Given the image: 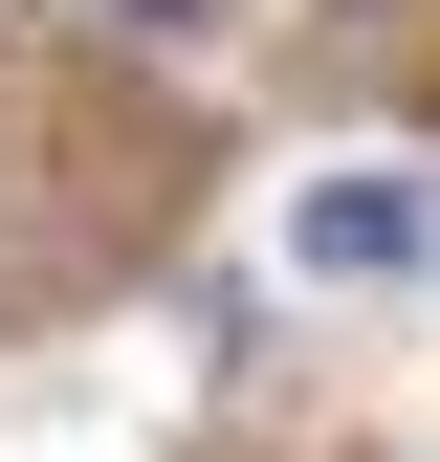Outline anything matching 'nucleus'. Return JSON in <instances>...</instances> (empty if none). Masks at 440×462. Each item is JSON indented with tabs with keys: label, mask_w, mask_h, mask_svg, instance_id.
<instances>
[{
	"label": "nucleus",
	"mask_w": 440,
	"mask_h": 462,
	"mask_svg": "<svg viewBox=\"0 0 440 462\" xmlns=\"http://www.w3.org/2000/svg\"><path fill=\"white\" fill-rule=\"evenodd\" d=\"M110 23H177V0H110Z\"/></svg>",
	"instance_id": "2"
},
{
	"label": "nucleus",
	"mask_w": 440,
	"mask_h": 462,
	"mask_svg": "<svg viewBox=\"0 0 440 462\" xmlns=\"http://www.w3.org/2000/svg\"><path fill=\"white\" fill-rule=\"evenodd\" d=\"M287 243H308L330 286H397V264H440V220H418V177H308Z\"/></svg>",
	"instance_id": "1"
}]
</instances>
